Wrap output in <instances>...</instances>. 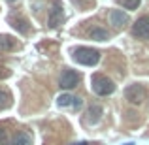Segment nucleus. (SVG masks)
<instances>
[{
    "label": "nucleus",
    "instance_id": "13",
    "mask_svg": "<svg viewBox=\"0 0 149 145\" xmlns=\"http://www.w3.org/2000/svg\"><path fill=\"white\" fill-rule=\"evenodd\" d=\"M74 100H76V96L64 92V94H61V96L57 98V104L61 105V108H68V105H72V108H74Z\"/></svg>",
    "mask_w": 149,
    "mask_h": 145
},
{
    "label": "nucleus",
    "instance_id": "8",
    "mask_svg": "<svg viewBox=\"0 0 149 145\" xmlns=\"http://www.w3.org/2000/svg\"><path fill=\"white\" fill-rule=\"evenodd\" d=\"M102 113H104V109H102L100 104H91L87 108V113H85V123L87 124H96L100 121Z\"/></svg>",
    "mask_w": 149,
    "mask_h": 145
},
{
    "label": "nucleus",
    "instance_id": "3",
    "mask_svg": "<svg viewBox=\"0 0 149 145\" xmlns=\"http://www.w3.org/2000/svg\"><path fill=\"white\" fill-rule=\"evenodd\" d=\"M79 74L76 72V70H70V68H64L61 74V77H58V87L64 89V91H72L74 87H77V83H79Z\"/></svg>",
    "mask_w": 149,
    "mask_h": 145
},
{
    "label": "nucleus",
    "instance_id": "11",
    "mask_svg": "<svg viewBox=\"0 0 149 145\" xmlns=\"http://www.w3.org/2000/svg\"><path fill=\"white\" fill-rule=\"evenodd\" d=\"M6 145H32V136L29 132H19L11 139H8Z\"/></svg>",
    "mask_w": 149,
    "mask_h": 145
},
{
    "label": "nucleus",
    "instance_id": "5",
    "mask_svg": "<svg viewBox=\"0 0 149 145\" xmlns=\"http://www.w3.org/2000/svg\"><path fill=\"white\" fill-rule=\"evenodd\" d=\"M62 19H64V8H62V2H61V0H53L47 25L51 26V28H57V26L62 23Z\"/></svg>",
    "mask_w": 149,
    "mask_h": 145
},
{
    "label": "nucleus",
    "instance_id": "17",
    "mask_svg": "<svg viewBox=\"0 0 149 145\" xmlns=\"http://www.w3.org/2000/svg\"><path fill=\"white\" fill-rule=\"evenodd\" d=\"M10 70L8 68H0V79H6V77H10Z\"/></svg>",
    "mask_w": 149,
    "mask_h": 145
},
{
    "label": "nucleus",
    "instance_id": "10",
    "mask_svg": "<svg viewBox=\"0 0 149 145\" xmlns=\"http://www.w3.org/2000/svg\"><path fill=\"white\" fill-rule=\"evenodd\" d=\"M19 47V42L10 34H0V51H15Z\"/></svg>",
    "mask_w": 149,
    "mask_h": 145
},
{
    "label": "nucleus",
    "instance_id": "14",
    "mask_svg": "<svg viewBox=\"0 0 149 145\" xmlns=\"http://www.w3.org/2000/svg\"><path fill=\"white\" fill-rule=\"evenodd\" d=\"M117 2H119L125 10H130L132 11V10H138V6H140L142 0H117Z\"/></svg>",
    "mask_w": 149,
    "mask_h": 145
},
{
    "label": "nucleus",
    "instance_id": "18",
    "mask_svg": "<svg viewBox=\"0 0 149 145\" xmlns=\"http://www.w3.org/2000/svg\"><path fill=\"white\" fill-rule=\"evenodd\" d=\"M74 145H89V143H85V142H81V143H74Z\"/></svg>",
    "mask_w": 149,
    "mask_h": 145
},
{
    "label": "nucleus",
    "instance_id": "12",
    "mask_svg": "<svg viewBox=\"0 0 149 145\" xmlns=\"http://www.w3.org/2000/svg\"><path fill=\"white\" fill-rule=\"evenodd\" d=\"M89 36L93 38V40H96V42H106V40H109V32L106 28H102V26H95V28L89 32Z\"/></svg>",
    "mask_w": 149,
    "mask_h": 145
},
{
    "label": "nucleus",
    "instance_id": "19",
    "mask_svg": "<svg viewBox=\"0 0 149 145\" xmlns=\"http://www.w3.org/2000/svg\"><path fill=\"white\" fill-rule=\"evenodd\" d=\"M8 2H11V4H13V2H17V0H8Z\"/></svg>",
    "mask_w": 149,
    "mask_h": 145
},
{
    "label": "nucleus",
    "instance_id": "15",
    "mask_svg": "<svg viewBox=\"0 0 149 145\" xmlns=\"http://www.w3.org/2000/svg\"><path fill=\"white\" fill-rule=\"evenodd\" d=\"M10 100H11V96L8 94L6 91H2V89H0V105H10Z\"/></svg>",
    "mask_w": 149,
    "mask_h": 145
},
{
    "label": "nucleus",
    "instance_id": "7",
    "mask_svg": "<svg viewBox=\"0 0 149 145\" xmlns=\"http://www.w3.org/2000/svg\"><path fill=\"white\" fill-rule=\"evenodd\" d=\"M109 21H111V25L115 26V28H123V26L128 25V13L123 10H111V13H109Z\"/></svg>",
    "mask_w": 149,
    "mask_h": 145
},
{
    "label": "nucleus",
    "instance_id": "1",
    "mask_svg": "<svg viewBox=\"0 0 149 145\" xmlns=\"http://www.w3.org/2000/svg\"><path fill=\"white\" fill-rule=\"evenodd\" d=\"M91 87H93V92L98 96H109L115 91V83L104 74H95L91 77Z\"/></svg>",
    "mask_w": 149,
    "mask_h": 145
},
{
    "label": "nucleus",
    "instance_id": "2",
    "mask_svg": "<svg viewBox=\"0 0 149 145\" xmlns=\"http://www.w3.org/2000/svg\"><path fill=\"white\" fill-rule=\"evenodd\" d=\"M74 60L83 66H95L100 60V51L93 47H77L74 49Z\"/></svg>",
    "mask_w": 149,
    "mask_h": 145
},
{
    "label": "nucleus",
    "instance_id": "4",
    "mask_svg": "<svg viewBox=\"0 0 149 145\" xmlns=\"http://www.w3.org/2000/svg\"><path fill=\"white\" fill-rule=\"evenodd\" d=\"M125 98H127L130 104L134 105H140L143 100H146V87L140 83H132L125 89Z\"/></svg>",
    "mask_w": 149,
    "mask_h": 145
},
{
    "label": "nucleus",
    "instance_id": "16",
    "mask_svg": "<svg viewBox=\"0 0 149 145\" xmlns=\"http://www.w3.org/2000/svg\"><path fill=\"white\" fill-rule=\"evenodd\" d=\"M8 143V132L4 126H0V145H6Z\"/></svg>",
    "mask_w": 149,
    "mask_h": 145
},
{
    "label": "nucleus",
    "instance_id": "9",
    "mask_svg": "<svg viewBox=\"0 0 149 145\" xmlns=\"http://www.w3.org/2000/svg\"><path fill=\"white\" fill-rule=\"evenodd\" d=\"M10 25L13 26L19 34H29V30H30L29 21H26L25 17H21V15H17V17H15V15H10Z\"/></svg>",
    "mask_w": 149,
    "mask_h": 145
},
{
    "label": "nucleus",
    "instance_id": "6",
    "mask_svg": "<svg viewBox=\"0 0 149 145\" xmlns=\"http://www.w3.org/2000/svg\"><path fill=\"white\" fill-rule=\"evenodd\" d=\"M132 36L138 40H149V17L143 15L132 25Z\"/></svg>",
    "mask_w": 149,
    "mask_h": 145
}]
</instances>
